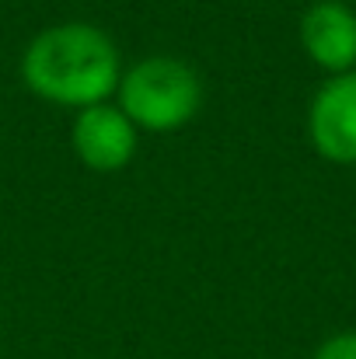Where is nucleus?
I'll return each mask as SVG.
<instances>
[{
	"label": "nucleus",
	"mask_w": 356,
	"mask_h": 359,
	"mask_svg": "<svg viewBox=\"0 0 356 359\" xmlns=\"http://www.w3.org/2000/svg\"><path fill=\"white\" fill-rule=\"evenodd\" d=\"M308 140L318 157L353 168L356 164V70L329 77L308 109Z\"/></svg>",
	"instance_id": "nucleus-3"
},
{
	"label": "nucleus",
	"mask_w": 356,
	"mask_h": 359,
	"mask_svg": "<svg viewBox=\"0 0 356 359\" xmlns=\"http://www.w3.org/2000/svg\"><path fill=\"white\" fill-rule=\"evenodd\" d=\"M119 109L136 129L175 133L199 116L203 81L199 74L175 56H147L119 77Z\"/></svg>",
	"instance_id": "nucleus-2"
},
{
	"label": "nucleus",
	"mask_w": 356,
	"mask_h": 359,
	"mask_svg": "<svg viewBox=\"0 0 356 359\" xmlns=\"http://www.w3.org/2000/svg\"><path fill=\"white\" fill-rule=\"evenodd\" d=\"M301 49L329 77L356 70V11L343 0H315L301 14Z\"/></svg>",
	"instance_id": "nucleus-5"
},
{
	"label": "nucleus",
	"mask_w": 356,
	"mask_h": 359,
	"mask_svg": "<svg viewBox=\"0 0 356 359\" xmlns=\"http://www.w3.org/2000/svg\"><path fill=\"white\" fill-rule=\"evenodd\" d=\"M136 140H140V129L112 102L81 109L70 126V147L77 161L98 175L122 171L136 157Z\"/></svg>",
	"instance_id": "nucleus-4"
},
{
	"label": "nucleus",
	"mask_w": 356,
	"mask_h": 359,
	"mask_svg": "<svg viewBox=\"0 0 356 359\" xmlns=\"http://www.w3.org/2000/svg\"><path fill=\"white\" fill-rule=\"evenodd\" d=\"M122 63L116 42L88 21L42 28L21 53V84L53 105L88 109L119 91Z\"/></svg>",
	"instance_id": "nucleus-1"
},
{
	"label": "nucleus",
	"mask_w": 356,
	"mask_h": 359,
	"mask_svg": "<svg viewBox=\"0 0 356 359\" xmlns=\"http://www.w3.org/2000/svg\"><path fill=\"white\" fill-rule=\"evenodd\" d=\"M315 359H356V332H339L318 346Z\"/></svg>",
	"instance_id": "nucleus-6"
}]
</instances>
